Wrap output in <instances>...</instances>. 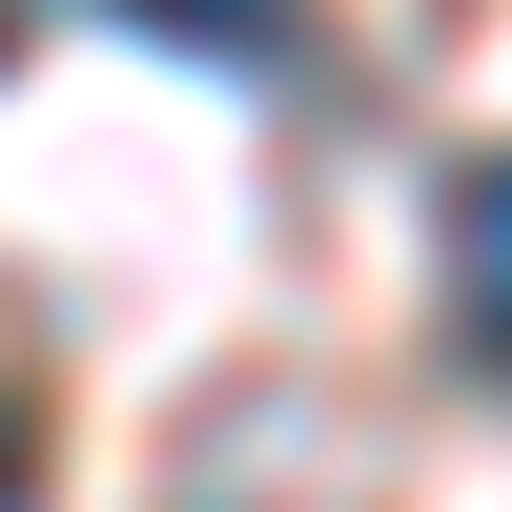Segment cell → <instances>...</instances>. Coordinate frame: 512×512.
Wrapping results in <instances>:
<instances>
[{
	"mask_svg": "<svg viewBox=\"0 0 512 512\" xmlns=\"http://www.w3.org/2000/svg\"><path fill=\"white\" fill-rule=\"evenodd\" d=\"M144 41H185V62H226V82H308V0H123Z\"/></svg>",
	"mask_w": 512,
	"mask_h": 512,
	"instance_id": "2",
	"label": "cell"
},
{
	"mask_svg": "<svg viewBox=\"0 0 512 512\" xmlns=\"http://www.w3.org/2000/svg\"><path fill=\"white\" fill-rule=\"evenodd\" d=\"M41 21H62V0H0V62H21V41H41Z\"/></svg>",
	"mask_w": 512,
	"mask_h": 512,
	"instance_id": "4",
	"label": "cell"
},
{
	"mask_svg": "<svg viewBox=\"0 0 512 512\" xmlns=\"http://www.w3.org/2000/svg\"><path fill=\"white\" fill-rule=\"evenodd\" d=\"M0 512H41V410L0 390Z\"/></svg>",
	"mask_w": 512,
	"mask_h": 512,
	"instance_id": "3",
	"label": "cell"
},
{
	"mask_svg": "<svg viewBox=\"0 0 512 512\" xmlns=\"http://www.w3.org/2000/svg\"><path fill=\"white\" fill-rule=\"evenodd\" d=\"M451 369H472V390H512V144L451 185Z\"/></svg>",
	"mask_w": 512,
	"mask_h": 512,
	"instance_id": "1",
	"label": "cell"
}]
</instances>
